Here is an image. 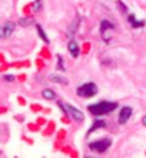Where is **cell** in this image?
<instances>
[{
    "label": "cell",
    "instance_id": "1",
    "mask_svg": "<svg viewBox=\"0 0 146 158\" xmlns=\"http://www.w3.org/2000/svg\"><path fill=\"white\" fill-rule=\"evenodd\" d=\"M117 108V102H109V101H100L97 104H93V105H89L88 106V111L93 115H108L110 114L112 111Z\"/></svg>",
    "mask_w": 146,
    "mask_h": 158
},
{
    "label": "cell",
    "instance_id": "2",
    "mask_svg": "<svg viewBox=\"0 0 146 158\" xmlns=\"http://www.w3.org/2000/svg\"><path fill=\"white\" fill-rule=\"evenodd\" d=\"M96 94H97V86H96V83H93V82L83 83L82 86L77 88V95L83 96V98H92Z\"/></svg>",
    "mask_w": 146,
    "mask_h": 158
},
{
    "label": "cell",
    "instance_id": "3",
    "mask_svg": "<svg viewBox=\"0 0 146 158\" xmlns=\"http://www.w3.org/2000/svg\"><path fill=\"white\" fill-rule=\"evenodd\" d=\"M57 104H59V106L63 109L65 115H69V117H72L75 121H77V122H82V121L85 119V115L80 112L77 108L72 106V105H63L62 102H57Z\"/></svg>",
    "mask_w": 146,
    "mask_h": 158
},
{
    "label": "cell",
    "instance_id": "4",
    "mask_svg": "<svg viewBox=\"0 0 146 158\" xmlns=\"http://www.w3.org/2000/svg\"><path fill=\"white\" fill-rule=\"evenodd\" d=\"M112 30H115V25L113 23H110L106 19H103L100 22V33H102V38H103V40L106 43H109L110 39H112Z\"/></svg>",
    "mask_w": 146,
    "mask_h": 158
},
{
    "label": "cell",
    "instance_id": "5",
    "mask_svg": "<svg viewBox=\"0 0 146 158\" xmlns=\"http://www.w3.org/2000/svg\"><path fill=\"white\" fill-rule=\"evenodd\" d=\"M112 145V141L109 138H103V139H97V141H93L89 144V148L92 151H96V152H105L108 151V148Z\"/></svg>",
    "mask_w": 146,
    "mask_h": 158
},
{
    "label": "cell",
    "instance_id": "6",
    "mask_svg": "<svg viewBox=\"0 0 146 158\" xmlns=\"http://www.w3.org/2000/svg\"><path fill=\"white\" fill-rule=\"evenodd\" d=\"M132 117V108L130 106H125V108H122V111L119 112V124L120 125H125L128 121Z\"/></svg>",
    "mask_w": 146,
    "mask_h": 158
},
{
    "label": "cell",
    "instance_id": "7",
    "mask_svg": "<svg viewBox=\"0 0 146 158\" xmlns=\"http://www.w3.org/2000/svg\"><path fill=\"white\" fill-rule=\"evenodd\" d=\"M14 27H16V25H14L13 22H6V23L3 25V27H2V33H0V38H2V39L9 38V36L13 33Z\"/></svg>",
    "mask_w": 146,
    "mask_h": 158
},
{
    "label": "cell",
    "instance_id": "8",
    "mask_svg": "<svg viewBox=\"0 0 146 158\" xmlns=\"http://www.w3.org/2000/svg\"><path fill=\"white\" fill-rule=\"evenodd\" d=\"M67 49H69V52H70V55L73 58H77V56H79V45H77L75 40H70L67 43Z\"/></svg>",
    "mask_w": 146,
    "mask_h": 158
},
{
    "label": "cell",
    "instance_id": "9",
    "mask_svg": "<svg viewBox=\"0 0 146 158\" xmlns=\"http://www.w3.org/2000/svg\"><path fill=\"white\" fill-rule=\"evenodd\" d=\"M42 96L43 98H46V99H49V101H54L57 95H56V92L54 91H52V89L46 88V89H43L42 91Z\"/></svg>",
    "mask_w": 146,
    "mask_h": 158
},
{
    "label": "cell",
    "instance_id": "10",
    "mask_svg": "<svg viewBox=\"0 0 146 158\" xmlns=\"http://www.w3.org/2000/svg\"><path fill=\"white\" fill-rule=\"evenodd\" d=\"M105 127H106V122H105V121H102V119H96L95 122H93L92 128L89 129V134L93 132V131H96L97 128H105Z\"/></svg>",
    "mask_w": 146,
    "mask_h": 158
},
{
    "label": "cell",
    "instance_id": "11",
    "mask_svg": "<svg viewBox=\"0 0 146 158\" xmlns=\"http://www.w3.org/2000/svg\"><path fill=\"white\" fill-rule=\"evenodd\" d=\"M129 23L132 25V27H142V26L145 25L143 20H140V22L136 20V17H135L133 15H129Z\"/></svg>",
    "mask_w": 146,
    "mask_h": 158
},
{
    "label": "cell",
    "instance_id": "12",
    "mask_svg": "<svg viewBox=\"0 0 146 158\" xmlns=\"http://www.w3.org/2000/svg\"><path fill=\"white\" fill-rule=\"evenodd\" d=\"M19 25L23 26V27H27V26L33 25V19H32V17H25V19H20V20H19Z\"/></svg>",
    "mask_w": 146,
    "mask_h": 158
},
{
    "label": "cell",
    "instance_id": "13",
    "mask_svg": "<svg viewBox=\"0 0 146 158\" xmlns=\"http://www.w3.org/2000/svg\"><path fill=\"white\" fill-rule=\"evenodd\" d=\"M79 17H76L75 20H73V23H72V26L69 27V33L70 35H75L76 33V30H77V26H79Z\"/></svg>",
    "mask_w": 146,
    "mask_h": 158
},
{
    "label": "cell",
    "instance_id": "14",
    "mask_svg": "<svg viewBox=\"0 0 146 158\" xmlns=\"http://www.w3.org/2000/svg\"><path fill=\"white\" fill-rule=\"evenodd\" d=\"M36 29H37V32H39V36L43 39V40L46 42V43H49V38L46 36V33H45V30L42 29V26L40 25H36Z\"/></svg>",
    "mask_w": 146,
    "mask_h": 158
},
{
    "label": "cell",
    "instance_id": "15",
    "mask_svg": "<svg viewBox=\"0 0 146 158\" xmlns=\"http://www.w3.org/2000/svg\"><path fill=\"white\" fill-rule=\"evenodd\" d=\"M50 81L53 82H59V83H67V81L63 76H59V75H50Z\"/></svg>",
    "mask_w": 146,
    "mask_h": 158
},
{
    "label": "cell",
    "instance_id": "16",
    "mask_svg": "<svg viewBox=\"0 0 146 158\" xmlns=\"http://www.w3.org/2000/svg\"><path fill=\"white\" fill-rule=\"evenodd\" d=\"M42 9V0H36L33 3V10L34 12H37V10H40Z\"/></svg>",
    "mask_w": 146,
    "mask_h": 158
},
{
    "label": "cell",
    "instance_id": "17",
    "mask_svg": "<svg viewBox=\"0 0 146 158\" xmlns=\"http://www.w3.org/2000/svg\"><path fill=\"white\" fill-rule=\"evenodd\" d=\"M57 60H59V65H57V68H59V69H62V71H65V66H63L62 56H57Z\"/></svg>",
    "mask_w": 146,
    "mask_h": 158
},
{
    "label": "cell",
    "instance_id": "18",
    "mask_svg": "<svg viewBox=\"0 0 146 158\" xmlns=\"http://www.w3.org/2000/svg\"><path fill=\"white\" fill-rule=\"evenodd\" d=\"M3 78H4V81H7V82H10V81L13 82V81H14V76L13 75H4Z\"/></svg>",
    "mask_w": 146,
    "mask_h": 158
},
{
    "label": "cell",
    "instance_id": "19",
    "mask_svg": "<svg viewBox=\"0 0 146 158\" xmlns=\"http://www.w3.org/2000/svg\"><path fill=\"white\" fill-rule=\"evenodd\" d=\"M142 124H143V125H145V127H146V115H145V117L142 118Z\"/></svg>",
    "mask_w": 146,
    "mask_h": 158
}]
</instances>
